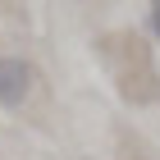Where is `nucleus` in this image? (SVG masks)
<instances>
[{
  "label": "nucleus",
  "instance_id": "obj_1",
  "mask_svg": "<svg viewBox=\"0 0 160 160\" xmlns=\"http://www.w3.org/2000/svg\"><path fill=\"white\" fill-rule=\"evenodd\" d=\"M96 55L110 73L114 92H119L123 105L133 110H151L160 105V64H156V50L142 32H105L96 41Z\"/></svg>",
  "mask_w": 160,
  "mask_h": 160
},
{
  "label": "nucleus",
  "instance_id": "obj_3",
  "mask_svg": "<svg viewBox=\"0 0 160 160\" xmlns=\"http://www.w3.org/2000/svg\"><path fill=\"white\" fill-rule=\"evenodd\" d=\"M147 32L156 37V46H160V0H151V9H147Z\"/></svg>",
  "mask_w": 160,
  "mask_h": 160
},
{
  "label": "nucleus",
  "instance_id": "obj_2",
  "mask_svg": "<svg viewBox=\"0 0 160 160\" xmlns=\"http://www.w3.org/2000/svg\"><path fill=\"white\" fill-rule=\"evenodd\" d=\"M41 92V73L28 55H0V110L23 114Z\"/></svg>",
  "mask_w": 160,
  "mask_h": 160
},
{
  "label": "nucleus",
  "instance_id": "obj_4",
  "mask_svg": "<svg viewBox=\"0 0 160 160\" xmlns=\"http://www.w3.org/2000/svg\"><path fill=\"white\" fill-rule=\"evenodd\" d=\"M128 160H147V156H128Z\"/></svg>",
  "mask_w": 160,
  "mask_h": 160
}]
</instances>
